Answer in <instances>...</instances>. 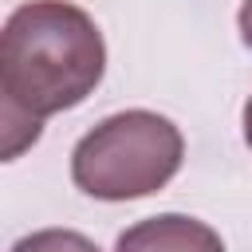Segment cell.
Returning <instances> with one entry per match:
<instances>
[{
	"instance_id": "cell-5",
	"label": "cell",
	"mask_w": 252,
	"mask_h": 252,
	"mask_svg": "<svg viewBox=\"0 0 252 252\" xmlns=\"http://www.w3.org/2000/svg\"><path fill=\"white\" fill-rule=\"evenodd\" d=\"M236 28H240V43L252 51V0L240 4V12H236Z\"/></svg>"
},
{
	"instance_id": "cell-2",
	"label": "cell",
	"mask_w": 252,
	"mask_h": 252,
	"mask_svg": "<svg viewBox=\"0 0 252 252\" xmlns=\"http://www.w3.org/2000/svg\"><path fill=\"white\" fill-rule=\"evenodd\" d=\"M185 158L181 130L154 110H118L71 150V181L94 201H138L173 181Z\"/></svg>"
},
{
	"instance_id": "cell-6",
	"label": "cell",
	"mask_w": 252,
	"mask_h": 252,
	"mask_svg": "<svg viewBox=\"0 0 252 252\" xmlns=\"http://www.w3.org/2000/svg\"><path fill=\"white\" fill-rule=\"evenodd\" d=\"M244 142H248V150H252V98L244 102Z\"/></svg>"
},
{
	"instance_id": "cell-4",
	"label": "cell",
	"mask_w": 252,
	"mask_h": 252,
	"mask_svg": "<svg viewBox=\"0 0 252 252\" xmlns=\"http://www.w3.org/2000/svg\"><path fill=\"white\" fill-rule=\"evenodd\" d=\"M12 252H98V248L83 232H71V228H39L32 236H20L12 244Z\"/></svg>"
},
{
	"instance_id": "cell-3",
	"label": "cell",
	"mask_w": 252,
	"mask_h": 252,
	"mask_svg": "<svg viewBox=\"0 0 252 252\" xmlns=\"http://www.w3.org/2000/svg\"><path fill=\"white\" fill-rule=\"evenodd\" d=\"M114 252H224L217 228L185 213H158L150 220L130 224Z\"/></svg>"
},
{
	"instance_id": "cell-1",
	"label": "cell",
	"mask_w": 252,
	"mask_h": 252,
	"mask_svg": "<svg viewBox=\"0 0 252 252\" xmlns=\"http://www.w3.org/2000/svg\"><path fill=\"white\" fill-rule=\"evenodd\" d=\"M106 71L98 24L67 0H28L0 32L4 161L39 142L43 118L79 106Z\"/></svg>"
}]
</instances>
